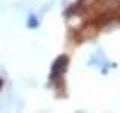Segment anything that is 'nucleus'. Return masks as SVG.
Listing matches in <instances>:
<instances>
[{
    "label": "nucleus",
    "instance_id": "obj_1",
    "mask_svg": "<svg viewBox=\"0 0 120 113\" xmlns=\"http://www.w3.org/2000/svg\"><path fill=\"white\" fill-rule=\"evenodd\" d=\"M0 86H2V81H0Z\"/></svg>",
    "mask_w": 120,
    "mask_h": 113
}]
</instances>
